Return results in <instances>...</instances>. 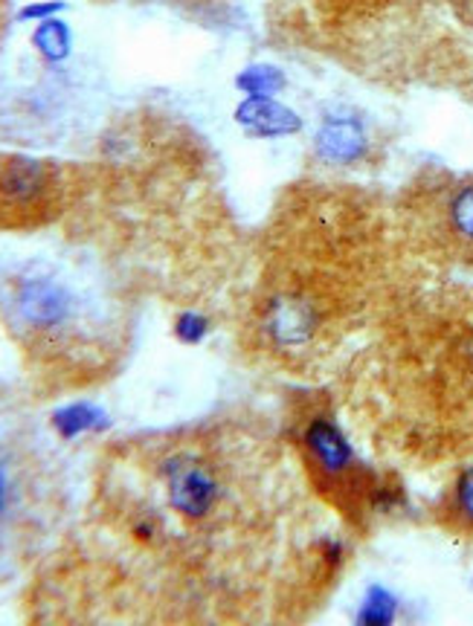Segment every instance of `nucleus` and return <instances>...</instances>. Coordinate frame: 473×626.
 I'll return each mask as SVG.
<instances>
[{
  "label": "nucleus",
  "instance_id": "obj_4",
  "mask_svg": "<svg viewBox=\"0 0 473 626\" xmlns=\"http://www.w3.org/2000/svg\"><path fill=\"white\" fill-rule=\"evenodd\" d=\"M0 319L12 340L53 372H99L114 351L111 317L47 261H30L3 282Z\"/></svg>",
  "mask_w": 473,
  "mask_h": 626
},
{
  "label": "nucleus",
  "instance_id": "obj_3",
  "mask_svg": "<svg viewBox=\"0 0 473 626\" xmlns=\"http://www.w3.org/2000/svg\"><path fill=\"white\" fill-rule=\"evenodd\" d=\"M351 407L416 467L473 458V287L401 285L351 363Z\"/></svg>",
  "mask_w": 473,
  "mask_h": 626
},
{
  "label": "nucleus",
  "instance_id": "obj_7",
  "mask_svg": "<svg viewBox=\"0 0 473 626\" xmlns=\"http://www.w3.org/2000/svg\"><path fill=\"white\" fill-rule=\"evenodd\" d=\"M42 456L12 416H0V571L21 557L44 508Z\"/></svg>",
  "mask_w": 473,
  "mask_h": 626
},
{
  "label": "nucleus",
  "instance_id": "obj_9",
  "mask_svg": "<svg viewBox=\"0 0 473 626\" xmlns=\"http://www.w3.org/2000/svg\"><path fill=\"white\" fill-rule=\"evenodd\" d=\"M432 522L448 537L473 543V458L457 464L450 481L441 488L430 508Z\"/></svg>",
  "mask_w": 473,
  "mask_h": 626
},
{
  "label": "nucleus",
  "instance_id": "obj_1",
  "mask_svg": "<svg viewBox=\"0 0 473 626\" xmlns=\"http://www.w3.org/2000/svg\"><path fill=\"white\" fill-rule=\"evenodd\" d=\"M134 543L192 569L221 603L259 606L300 548L302 488L282 439L259 418H215L139 441L114 464Z\"/></svg>",
  "mask_w": 473,
  "mask_h": 626
},
{
  "label": "nucleus",
  "instance_id": "obj_2",
  "mask_svg": "<svg viewBox=\"0 0 473 626\" xmlns=\"http://www.w3.org/2000/svg\"><path fill=\"white\" fill-rule=\"evenodd\" d=\"M392 209L358 186L300 183L264 229L245 345L288 375L323 372L401 282Z\"/></svg>",
  "mask_w": 473,
  "mask_h": 626
},
{
  "label": "nucleus",
  "instance_id": "obj_8",
  "mask_svg": "<svg viewBox=\"0 0 473 626\" xmlns=\"http://www.w3.org/2000/svg\"><path fill=\"white\" fill-rule=\"evenodd\" d=\"M65 195L61 166L33 157L0 160V229L44 227L61 212Z\"/></svg>",
  "mask_w": 473,
  "mask_h": 626
},
{
  "label": "nucleus",
  "instance_id": "obj_10",
  "mask_svg": "<svg viewBox=\"0 0 473 626\" xmlns=\"http://www.w3.org/2000/svg\"><path fill=\"white\" fill-rule=\"evenodd\" d=\"M33 42L47 58H61L67 56V47H70V33H67V26L61 21H44L35 30Z\"/></svg>",
  "mask_w": 473,
  "mask_h": 626
},
{
  "label": "nucleus",
  "instance_id": "obj_6",
  "mask_svg": "<svg viewBox=\"0 0 473 626\" xmlns=\"http://www.w3.org/2000/svg\"><path fill=\"white\" fill-rule=\"evenodd\" d=\"M296 458L302 476L319 497L346 520L363 522L375 511L378 479L372 467L354 458L340 435V426L326 412H314L294 430Z\"/></svg>",
  "mask_w": 473,
  "mask_h": 626
},
{
  "label": "nucleus",
  "instance_id": "obj_5",
  "mask_svg": "<svg viewBox=\"0 0 473 626\" xmlns=\"http://www.w3.org/2000/svg\"><path fill=\"white\" fill-rule=\"evenodd\" d=\"M392 220L404 259L473 273V169L416 171L392 204Z\"/></svg>",
  "mask_w": 473,
  "mask_h": 626
},
{
  "label": "nucleus",
  "instance_id": "obj_11",
  "mask_svg": "<svg viewBox=\"0 0 473 626\" xmlns=\"http://www.w3.org/2000/svg\"><path fill=\"white\" fill-rule=\"evenodd\" d=\"M450 3H453V9L459 12V18L473 26V0H450Z\"/></svg>",
  "mask_w": 473,
  "mask_h": 626
}]
</instances>
